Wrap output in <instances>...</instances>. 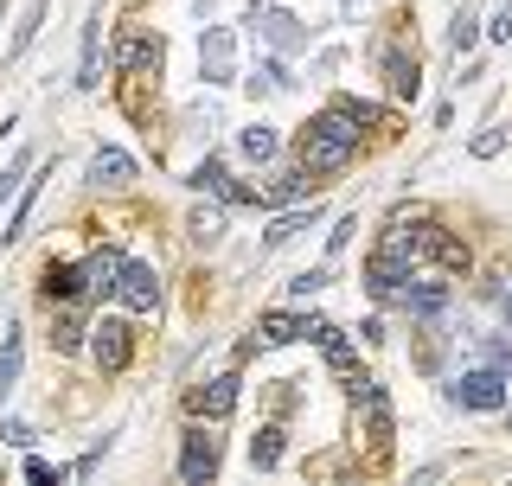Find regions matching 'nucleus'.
<instances>
[{"mask_svg": "<svg viewBox=\"0 0 512 486\" xmlns=\"http://www.w3.org/2000/svg\"><path fill=\"white\" fill-rule=\"evenodd\" d=\"M250 90L256 96H263V90H295V77L282 71V58H263V64H256V77H250Z\"/></svg>", "mask_w": 512, "mask_h": 486, "instance_id": "24", "label": "nucleus"}, {"mask_svg": "<svg viewBox=\"0 0 512 486\" xmlns=\"http://www.w3.org/2000/svg\"><path fill=\"white\" fill-rule=\"evenodd\" d=\"M378 64H384V90H391L397 103H410V96L423 90V71H416V58H404V52H384Z\"/></svg>", "mask_w": 512, "mask_h": 486, "instance_id": "11", "label": "nucleus"}, {"mask_svg": "<svg viewBox=\"0 0 512 486\" xmlns=\"http://www.w3.org/2000/svg\"><path fill=\"white\" fill-rule=\"evenodd\" d=\"M26 480H32V486H58L64 474H58L52 461H39V455H32V461H26Z\"/></svg>", "mask_w": 512, "mask_h": 486, "instance_id": "33", "label": "nucleus"}, {"mask_svg": "<svg viewBox=\"0 0 512 486\" xmlns=\"http://www.w3.org/2000/svg\"><path fill=\"white\" fill-rule=\"evenodd\" d=\"M0 442H7V448H32L39 435H32V423H0Z\"/></svg>", "mask_w": 512, "mask_h": 486, "instance_id": "32", "label": "nucleus"}, {"mask_svg": "<svg viewBox=\"0 0 512 486\" xmlns=\"http://www.w3.org/2000/svg\"><path fill=\"white\" fill-rule=\"evenodd\" d=\"M474 39H480V20H474L468 7H461V13H455V32H448V45H455V52H468Z\"/></svg>", "mask_w": 512, "mask_h": 486, "instance_id": "30", "label": "nucleus"}, {"mask_svg": "<svg viewBox=\"0 0 512 486\" xmlns=\"http://www.w3.org/2000/svg\"><path fill=\"white\" fill-rule=\"evenodd\" d=\"M352 231H359V218H340V224H333V231H327V250H333V256H340V250H346V243H352Z\"/></svg>", "mask_w": 512, "mask_h": 486, "instance_id": "34", "label": "nucleus"}, {"mask_svg": "<svg viewBox=\"0 0 512 486\" xmlns=\"http://www.w3.org/2000/svg\"><path fill=\"white\" fill-rule=\"evenodd\" d=\"M359 154V116L346 103H333L320 122L301 128V173H346Z\"/></svg>", "mask_w": 512, "mask_h": 486, "instance_id": "1", "label": "nucleus"}, {"mask_svg": "<svg viewBox=\"0 0 512 486\" xmlns=\"http://www.w3.org/2000/svg\"><path fill=\"white\" fill-rule=\"evenodd\" d=\"M39 295H45V301H71V295H84V269H71V263H58V269H45V282H39Z\"/></svg>", "mask_w": 512, "mask_h": 486, "instance_id": "18", "label": "nucleus"}, {"mask_svg": "<svg viewBox=\"0 0 512 486\" xmlns=\"http://www.w3.org/2000/svg\"><path fill=\"white\" fill-rule=\"evenodd\" d=\"M45 13H52V0H26V13H20V26H13V45H7V52H13V58H20V52H26V45H32V39H39V26H45Z\"/></svg>", "mask_w": 512, "mask_h": 486, "instance_id": "19", "label": "nucleus"}, {"mask_svg": "<svg viewBox=\"0 0 512 486\" xmlns=\"http://www.w3.org/2000/svg\"><path fill=\"white\" fill-rule=\"evenodd\" d=\"M500 314H506V320H512V295H506V301H500Z\"/></svg>", "mask_w": 512, "mask_h": 486, "instance_id": "37", "label": "nucleus"}, {"mask_svg": "<svg viewBox=\"0 0 512 486\" xmlns=\"http://www.w3.org/2000/svg\"><path fill=\"white\" fill-rule=\"evenodd\" d=\"M116 71H160V39L154 32H122L116 39Z\"/></svg>", "mask_w": 512, "mask_h": 486, "instance_id": "9", "label": "nucleus"}, {"mask_svg": "<svg viewBox=\"0 0 512 486\" xmlns=\"http://www.w3.org/2000/svg\"><path fill=\"white\" fill-rule=\"evenodd\" d=\"M327 282H333V269H301V275H288V295L308 301V295H320Z\"/></svg>", "mask_w": 512, "mask_h": 486, "instance_id": "28", "label": "nucleus"}, {"mask_svg": "<svg viewBox=\"0 0 512 486\" xmlns=\"http://www.w3.org/2000/svg\"><path fill=\"white\" fill-rule=\"evenodd\" d=\"M314 205H308V212H288V218H276V224H269V231H263V250H282V243L288 237H301V231H314Z\"/></svg>", "mask_w": 512, "mask_h": 486, "instance_id": "20", "label": "nucleus"}, {"mask_svg": "<svg viewBox=\"0 0 512 486\" xmlns=\"http://www.w3.org/2000/svg\"><path fill=\"white\" fill-rule=\"evenodd\" d=\"M359 403H365V423H372V442H391V397L378 391L372 378L359 384Z\"/></svg>", "mask_w": 512, "mask_h": 486, "instance_id": "17", "label": "nucleus"}, {"mask_svg": "<svg viewBox=\"0 0 512 486\" xmlns=\"http://www.w3.org/2000/svg\"><path fill=\"white\" fill-rule=\"evenodd\" d=\"M77 339H84V320H77V314H58L52 346H58V352H77Z\"/></svg>", "mask_w": 512, "mask_h": 486, "instance_id": "29", "label": "nucleus"}, {"mask_svg": "<svg viewBox=\"0 0 512 486\" xmlns=\"http://www.w3.org/2000/svg\"><path fill=\"white\" fill-rule=\"evenodd\" d=\"M276 461H282V429H256L250 435V467H256V474H269Z\"/></svg>", "mask_w": 512, "mask_h": 486, "instance_id": "21", "label": "nucleus"}, {"mask_svg": "<svg viewBox=\"0 0 512 486\" xmlns=\"http://www.w3.org/2000/svg\"><path fill=\"white\" fill-rule=\"evenodd\" d=\"M32 160H39V154H32V148H20V154L7 160V173H0V205H7L13 192H20V180H26V173H32Z\"/></svg>", "mask_w": 512, "mask_h": 486, "instance_id": "25", "label": "nucleus"}, {"mask_svg": "<svg viewBox=\"0 0 512 486\" xmlns=\"http://www.w3.org/2000/svg\"><path fill=\"white\" fill-rule=\"evenodd\" d=\"M39 199H45V180H20V205H13V218H7V243H20L26 237V224H32V212H39Z\"/></svg>", "mask_w": 512, "mask_h": 486, "instance_id": "15", "label": "nucleus"}, {"mask_svg": "<svg viewBox=\"0 0 512 486\" xmlns=\"http://www.w3.org/2000/svg\"><path fill=\"white\" fill-rule=\"evenodd\" d=\"M20 359H26V339H20V327H7L0 333V403L13 397V384H20Z\"/></svg>", "mask_w": 512, "mask_h": 486, "instance_id": "14", "label": "nucleus"}, {"mask_svg": "<svg viewBox=\"0 0 512 486\" xmlns=\"http://www.w3.org/2000/svg\"><path fill=\"white\" fill-rule=\"evenodd\" d=\"M186 231L199 237V243H218V237H224V212H218V205H205V212H192Z\"/></svg>", "mask_w": 512, "mask_h": 486, "instance_id": "27", "label": "nucleus"}, {"mask_svg": "<svg viewBox=\"0 0 512 486\" xmlns=\"http://www.w3.org/2000/svg\"><path fill=\"white\" fill-rule=\"evenodd\" d=\"M237 154H244V160H269V154H276V128H269V122H250L244 135H237Z\"/></svg>", "mask_w": 512, "mask_h": 486, "instance_id": "22", "label": "nucleus"}, {"mask_svg": "<svg viewBox=\"0 0 512 486\" xmlns=\"http://www.w3.org/2000/svg\"><path fill=\"white\" fill-rule=\"evenodd\" d=\"M391 301L410 307V314H442V307H448V282H410V288H397Z\"/></svg>", "mask_w": 512, "mask_h": 486, "instance_id": "13", "label": "nucleus"}, {"mask_svg": "<svg viewBox=\"0 0 512 486\" xmlns=\"http://www.w3.org/2000/svg\"><path fill=\"white\" fill-rule=\"evenodd\" d=\"M487 39H500V45L512 39V0H506V7H500V13H493V20H487Z\"/></svg>", "mask_w": 512, "mask_h": 486, "instance_id": "35", "label": "nucleus"}, {"mask_svg": "<svg viewBox=\"0 0 512 486\" xmlns=\"http://www.w3.org/2000/svg\"><path fill=\"white\" fill-rule=\"evenodd\" d=\"M122 180H135V160L122 148H96L90 154V186H122Z\"/></svg>", "mask_w": 512, "mask_h": 486, "instance_id": "12", "label": "nucleus"}, {"mask_svg": "<svg viewBox=\"0 0 512 486\" xmlns=\"http://www.w3.org/2000/svg\"><path fill=\"white\" fill-rule=\"evenodd\" d=\"M186 186H199V192H224V160L218 154H205L199 167H192V180Z\"/></svg>", "mask_w": 512, "mask_h": 486, "instance_id": "26", "label": "nucleus"}, {"mask_svg": "<svg viewBox=\"0 0 512 486\" xmlns=\"http://www.w3.org/2000/svg\"><path fill=\"white\" fill-rule=\"evenodd\" d=\"M90 359L103 371H122L128 359H135V333H128L122 320H96L90 327Z\"/></svg>", "mask_w": 512, "mask_h": 486, "instance_id": "5", "label": "nucleus"}, {"mask_svg": "<svg viewBox=\"0 0 512 486\" xmlns=\"http://www.w3.org/2000/svg\"><path fill=\"white\" fill-rule=\"evenodd\" d=\"M308 327V314H263L256 320V346H288V339H301Z\"/></svg>", "mask_w": 512, "mask_h": 486, "instance_id": "16", "label": "nucleus"}, {"mask_svg": "<svg viewBox=\"0 0 512 486\" xmlns=\"http://www.w3.org/2000/svg\"><path fill=\"white\" fill-rule=\"evenodd\" d=\"M250 26L263 32L276 52H301V45H308V26H301L295 13H269V7H256V13H250Z\"/></svg>", "mask_w": 512, "mask_h": 486, "instance_id": "7", "label": "nucleus"}, {"mask_svg": "<svg viewBox=\"0 0 512 486\" xmlns=\"http://www.w3.org/2000/svg\"><path fill=\"white\" fill-rule=\"evenodd\" d=\"M109 295H116L122 307H135V314H148V307L160 301V275L148 263H128L122 256V269H116V282H109Z\"/></svg>", "mask_w": 512, "mask_h": 486, "instance_id": "4", "label": "nucleus"}, {"mask_svg": "<svg viewBox=\"0 0 512 486\" xmlns=\"http://www.w3.org/2000/svg\"><path fill=\"white\" fill-rule=\"evenodd\" d=\"M506 423H512V416H506Z\"/></svg>", "mask_w": 512, "mask_h": 486, "instance_id": "38", "label": "nucleus"}, {"mask_svg": "<svg viewBox=\"0 0 512 486\" xmlns=\"http://www.w3.org/2000/svg\"><path fill=\"white\" fill-rule=\"evenodd\" d=\"M487 359H493V371H506V378H512V346H506V339H487Z\"/></svg>", "mask_w": 512, "mask_h": 486, "instance_id": "36", "label": "nucleus"}, {"mask_svg": "<svg viewBox=\"0 0 512 486\" xmlns=\"http://www.w3.org/2000/svg\"><path fill=\"white\" fill-rule=\"evenodd\" d=\"M327 365L340 371V378L352 384V391H359V384H365V371H359V352L346 346V333H340V339H327Z\"/></svg>", "mask_w": 512, "mask_h": 486, "instance_id": "23", "label": "nucleus"}, {"mask_svg": "<svg viewBox=\"0 0 512 486\" xmlns=\"http://www.w3.org/2000/svg\"><path fill=\"white\" fill-rule=\"evenodd\" d=\"M231 52H237L231 26H212L199 39V77H205V84H231Z\"/></svg>", "mask_w": 512, "mask_h": 486, "instance_id": "6", "label": "nucleus"}, {"mask_svg": "<svg viewBox=\"0 0 512 486\" xmlns=\"http://www.w3.org/2000/svg\"><path fill=\"white\" fill-rule=\"evenodd\" d=\"M180 480L186 486H212L218 480V435L205 429V423H192L180 435Z\"/></svg>", "mask_w": 512, "mask_h": 486, "instance_id": "2", "label": "nucleus"}, {"mask_svg": "<svg viewBox=\"0 0 512 486\" xmlns=\"http://www.w3.org/2000/svg\"><path fill=\"white\" fill-rule=\"evenodd\" d=\"M448 403L480 410V416L506 410V371H468V378H455V384H448Z\"/></svg>", "mask_w": 512, "mask_h": 486, "instance_id": "3", "label": "nucleus"}, {"mask_svg": "<svg viewBox=\"0 0 512 486\" xmlns=\"http://www.w3.org/2000/svg\"><path fill=\"white\" fill-rule=\"evenodd\" d=\"M468 148H474V160H493V154L506 148V128H480V135L468 141Z\"/></svg>", "mask_w": 512, "mask_h": 486, "instance_id": "31", "label": "nucleus"}, {"mask_svg": "<svg viewBox=\"0 0 512 486\" xmlns=\"http://www.w3.org/2000/svg\"><path fill=\"white\" fill-rule=\"evenodd\" d=\"M237 397H244V378H212L192 391V416H205V423H218V416L237 410Z\"/></svg>", "mask_w": 512, "mask_h": 486, "instance_id": "8", "label": "nucleus"}, {"mask_svg": "<svg viewBox=\"0 0 512 486\" xmlns=\"http://www.w3.org/2000/svg\"><path fill=\"white\" fill-rule=\"evenodd\" d=\"M103 84V13L84 20V58H77V90H96Z\"/></svg>", "mask_w": 512, "mask_h": 486, "instance_id": "10", "label": "nucleus"}]
</instances>
